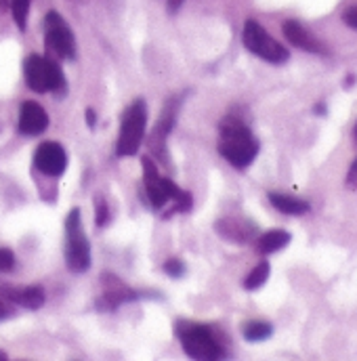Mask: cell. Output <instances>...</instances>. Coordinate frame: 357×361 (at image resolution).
I'll list each match as a JSON object with an SVG mask.
<instances>
[{
    "instance_id": "cell-1",
    "label": "cell",
    "mask_w": 357,
    "mask_h": 361,
    "mask_svg": "<svg viewBox=\"0 0 357 361\" xmlns=\"http://www.w3.org/2000/svg\"><path fill=\"white\" fill-rule=\"evenodd\" d=\"M219 130H221V141H219L221 156L236 169L250 166L259 154V141L255 139L250 128L242 120L227 116L221 122Z\"/></svg>"
},
{
    "instance_id": "cell-2",
    "label": "cell",
    "mask_w": 357,
    "mask_h": 361,
    "mask_svg": "<svg viewBox=\"0 0 357 361\" xmlns=\"http://www.w3.org/2000/svg\"><path fill=\"white\" fill-rule=\"evenodd\" d=\"M177 338L183 351L193 360L214 361L223 357L221 345L217 343L214 334L206 326H200L193 322H178Z\"/></svg>"
},
{
    "instance_id": "cell-3",
    "label": "cell",
    "mask_w": 357,
    "mask_h": 361,
    "mask_svg": "<svg viewBox=\"0 0 357 361\" xmlns=\"http://www.w3.org/2000/svg\"><path fill=\"white\" fill-rule=\"evenodd\" d=\"M145 126H147V105L143 99H137L126 107V111L122 116L116 154L118 156H135L141 147Z\"/></svg>"
},
{
    "instance_id": "cell-4",
    "label": "cell",
    "mask_w": 357,
    "mask_h": 361,
    "mask_svg": "<svg viewBox=\"0 0 357 361\" xmlns=\"http://www.w3.org/2000/svg\"><path fill=\"white\" fill-rule=\"evenodd\" d=\"M66 265L74 273H85L90 267V246L83 229L80 208L70 210L66 219Z\"/></svg>"
},
{
    "instance_id": "cell-5",
    "label": "cell",
    "mask_w": 357,
    "mask_h": 361,
    "mask_svg": "<svg viewBox=\"0 0 357 361\" xmlns=\"http://www.w3.org/2000/svg\"><path fill=\"white\" fill-rule=\"evenodd\" d=\"M25 85L34 92H61L66 89V78L57 61L30 55L23 63Z\"/></svg>"
},
{
    "instance_id": "cell-6",
    "label": "cell",
    "mask_w": 357,
    "mask_h": 361,
    "mask_svg": "<svg viewBox=\"0 0 357 361\" xmlns=\"http://www.w3.org/2000/svg\"><path fill=\"white\" fill-rule=\"evenodd\" d=\"M242 38H244V47L250 53L259 55L269 63H286L290 59V53L286 51V47H282L275 38H271L265 32V27L255 19H248L244 23Z\"/></svg>"
},
{
    "instance_id": "cell-7",
    "label": "cell",
    "mask_w": 357,
    "mask_h": 361,
    "mask_svg": "<svg viewBox=\"0 0 357 361\" xmlns=\"http://www.w3.org/2000/svg\"><path fill=\"white\" fill-rule=\"evenodd\" d=\"M44 42L49 53H53L57 59H74L76 55V38L66 19L51 11L44 17Z\"/></svg>"
},
{
    "instance_id": "cell-8",
    "label": "cell",
    "mask_w": 357,
    "mask_h": 361,
    "mask_svg": "<svg viewBox=\"0 0 357 361\" xmlns=\"http://www.w3.org/2000/svg\"><path fill=\"white\" fill-rule=\"evenodd\" d=\"M34 164L42 175L59 177L68 169V154L66 149L55 141H44L34 154Z\"/></svg>"
},
{
    "instance_id": "cell-9",
    "label": "cell",
    "mask_w": 357,
    "mask_h": 361,
    "mask_svg": "<svg viewBox=\"0 0 357 361\" xmlns=\"http://www.w3.org/2000/svg\"><path fill=\"white\" fill-rule=\"evenodd\" d=\"M0 298L36 311L44 305V290L40 286H13L0 279Z\"/></svg>"
},
{
    "instance_id": "cell-10",
    "label": "cell",
    "mask_w": 357,
    "mask_h": 361,
    "mask_svg": "<svg viewBox=\"0 0 357 361\" xmlns=\"http://www.w3.org/2000/svg\"><path fill=\"white\" fill-rule=\"evenodd\" d=\"M21 135L28 137H36L42 135L49 128V114L44 111V107L36 101H23L21 109H19V124H17Z\"/></svg>"
},
{
    "instance_id": "cell-11",
    "label": "cell",
    "mask_w": 357,
    "mask_h": 361,
    "mask_svg": "<svg viewBox=\"0 0 357 361\" xmlns=\"http://www.w3.org/2000/svg\"><path fill=\"white\" fill-rule=\"evenodd\" d=\"M141 164H143V185H145V193L150 197V204L154 208H164L169 202V195L164 189V177H160L158 166L150 156H143Z\"/></svg>"
},
{
    "instance_id": "cell-12",
    "label": "cell",
    "mask_w": 357,
    "mask_h": 361,
    "mask_svg": "<svg viewBox=\"0 0 357 361\" xmlns=\"http://www.w3.org/2000/svg\"><path fill=\"white\" fill-rule=\"evenodd\" d=\"M214 229L221 238L236 242V244H246L257 235V227L250 221L238 219V216H225V219L217 221Z\"/></svg>"
},
{
    "instance_id": "cell-13",
    "label": "cell",
    "mask_w": 357,
    "mask_h": 361,
    "mask_svg": "<svg viewBox=\"0 0 357 361\" xmlns=\"http://www.w3.org/2000/svg\"><path fill=\"white\" fill-rule=\"evenodd\" d=\"M139 294L131 288H126L122 281L118 279H107V288L105 292L97 298V309L99 311H114L118 309L120 305L124 302H131V300H137Z\"/></svg>"
},
{
    "instance_id": "cell-14",
    "label": "cell",
    "mask_w": 357,
    "mask_h": 361,
    "mask_svg": "<svg viewBox=\"0 0 357 361\" xmlns=\"http://www.w3.org/2000/svg\"><path fill=\"white\" fill-rule=\"evenodd\" d=\"M284 36L288 38V42H292L296 49H303V51H307V53H315V55H326L328 51L324 49V44L320 42V40H315L298 21H294V19H288L286 23H284Z\"/></svg>"
},
{
    "instance_id": "cell-15",
    "label": "cell",
    "mask_w": 357,
    "mask_h": 361,
    "mask_svg": "<svg viewBox=\"0 0 357 361\" xmlns=\"http://www.w3.org/2000/svg\"><path fill=\"white\" fill-rule=\"evenodd\" d=\"M269 202L273 204L275 210H279L284 214H292V216H301V214H307L311 210L309 202L292 197V195H286V193H277V191L269 193Z\"/></svg>"
},
{
    "instance_id": "cell-16",
    "label": "cell",
    "mask_w": 357,
    "mask_h": 361,
    "mask_svg": "<svg viewBox=\"0 0 357 361\" xmlns=\"http://www.w3.org/2000/svg\"><path fill=\"white\" fill-rule=\"evenodd\" d=\"M290 233L288 231H282V229H273V231H267L263 233L259 240H257V250L259 255H273L282 248H286L290 244Z\"/></svg>"
},
{
    "instance_id": "cell-17",
    "label": "cell",
    "mask_w": 357,
    "mask_h": 361,
    "mask_svg": "<svg viewBox=\"0 0 357 361\" xmlns=\"http://www.w3.org/2000/svg\"><path fill=\"white\" fill-rule=\"evenodd\" d=\"M273 334V326L267 322H248L244 326V338L248 343H261L267 341L269 336Z\"/></svg>"
},
{
    "instance_id": "cell-18",
    "label": "cell",
    "mask_w": 357,
    "mask_h": 361,
    "mask_svg": "<svg viewBox=\"0 0 357 361\" xmlns=\"http://www.w3.org/2000/svg\"><path fill=\"white\" fill-rule=\"evenodd\" d=\"M269 271H271V267H269L267 261H261L255 269L246 275V279H244V288H246V290H259V288L267 281Z\"/></svg>"
},
{
    "instance_id": "cell-19",
    "label": "cell",
    "mask_w": 357,
    "mask_h": 361,
    "mask_svg": "<svg viewBox=\"0 0 357 361\" xmlns=\"http://www.w3.org/2000/svg\"><path fill=\"white\" fill-rule=\"evenodd\" d=\"M8 6H11V13H13V19L17 23V27L21 32H25V27H28V15H30V0H11Z\"/></svg>"
},
{
    "instance_id": "cell-20",
    "label": "cell",
    "mask_w": 357,
    "mask_h": 361,
    "mask_svg": "<svg viewBox=\"0 0 357 361\" xmlns=\"http://www.w3.org/2000/svg\"><path fill=\"white\" fill-rule=\"evenodd\" d=\"M107 221H109V206H107V200L99 193L95 195V225L105 227Z\"/></svg>"
},
{
    "instance_id": "cell-21",
    "label": "cell",
    "mask_w": 357,
    "mask_h": 361,
    "mask_svg": "<svg viewBox=\"0 0 357 361\" xmlns=\"http://www.w3.org/2000/svg\"><path fill=\"white\" fill-rule=\"evenodd\" d=\"M13 269H15V255L8 248H0V271L6 273Z\"/></svg>"
},
{
    "instance_id": "cell-22",
    "label": "cell",
    "mask_w": 357,
    "mask_h": 361,
    "mask_svg": "<svg viewBox=\"0 0 357 361\" xmlns=\"http://www.w3.org/2000/svg\"><path fill=\"white\" fill-rule=\"evenodd\" d=\"M164 271H167L171 277H181V275L185 273V265H183L178 259H169V261L164 263Z\"/></svg>"
},
{
    "instance_id": "cell-23",
    "label": "cell",
    "mask_w": 357,
    "mask_h": 361,
    "mask_svg": "<svg viewBox=\"0 0 357 361\" xmlns=\"http://www.w3.org/2000/svg\"><path fill=\"white\" fill-rule=\"evenodd\" d=\"M345 185L349 187V189H353L357 191V158L353 160V164H351V169H349V173H347V179H345Z\"/></svg>"
},
{
    "instance_id": "cell-24",
    "label": "cell",
    "mask_w": 357,
    "mask_h": 361,
    "mask_svg": "<svg viewBox=\"0 0 357 361\" xmlns=\"http://www.w3.org/2000/svg\"><path fill=\"white\" fill-rule=\"evenodd\" d=\"M343 21H345L349 27L357 30V6H351V8H347V11L343 13Z\"/></svg>"
},
{
    "instance_id": "cell-25",
    "label": "cell",
    "mask_w": 357,
    "mask_h": 361,
    "mask_svg": "<svg viewBox=\"0 0 357 361\" xmlns=\"http://www.w3.org/2000/svg\"><path fill=\"white\" fill-rule=\"evenodd\" d=\"M13 315H15V309H13L11 305H6V302L0 300V322L8 319V317H13Z\"/></svg>"
},
{
    "instance_id": "cell-26",
    "label": "cell",
    "mask_w": 357,
    "mask_h": 361,
    "mask_svg": "<svg viewBox=\"0 0 357 361\" xmlns=\"http://www.w3.org/2000/svg\"><path fill=\"white\" fill-rule=\"evenodd\" d=\"M183 2H185V0H169V11H173V13H175Z\"/></svg>"
},
{
    "instance_id": "cell-27",
    "label": "cell",
    "mask_w": 357,
    "mask_h": 361,
    "mask_svg": "<svg viewBox=\"0 0 357 361\" xmlns=\"http://www.w3.org/2000/svg\"><path fill=\"white\" fill-rule=\"evenodd\" d=\"M356 85V74H351L349 78H345V82H343V87L345 89H349V87H353Z\"/></svg>"
},
{
    "instance_id": "cell-28",
    "label": "cell",
    "mask_w": 357,
    "mask_h": 361,
    "mask_svg": "<svg viewBox=\"0 0 357 361\" xmlns=\"http://www.w3.org/2000/svg\"><path fill=\"white\" fill-rule=\"evenodd\" d=\"M87 122H89L90 128L95 126V111L92 109H87Z\"/></svg>"
},
{
    "instance_id": "cell-29",
    "label": "cell",
    "mask_w": 357,
    "mask_h": 361,
    "mask_svg": "<svg viewBox=\"0 0 357 361\" xmlns=\"http://www.w3.org/2000/svg\"><path fill=\"white\" fill-rule=\"evenodd\" d=\"M315 114H320V116H324L326 114V107H324V103H320V105H315V109H313Z\"/></svg>"
},
{
    "instance_id": "cell-30",
    "label": "cell",
    "mask_w": 357,
    "mask_h": 361,
    "mask_svg": "<svg viewBox=\"0 0 357 361\" xmlns=\"http://www.w3.org/2000/svg\"><path fill=\"white\" fill-rule=\"evenodd\" d=\"M8 2H11V0H0V13H4V11H6Z\"/></svg>"
},
{
    "instance_id": "cell-31",
    "label": "cell",
    "mask_w": 357,
    "mask_h": 361,
    "mask_svg": "<svg viewBox=\"0 0 357 361\" xmlns=\"http://www.w3.org/2000/svg\"><path fill=\"white\" fill-rule=\"evenodd\" d=\"M6 357H8V355H6V353H2V351H0V360H6Z\"/></svg>"
},
{
    "instance_id": "cell-32",
    "label": "cell",
    "mask_w": 357,
    "mask_h": 361,
    "mask_svg": "<svg viewBox=\"0 0 357 361\" xmlns=\"http://www.w3.org/2000/svg\"><path fill=\"white\" fill-rule=\"evenodd\" d=\"M353 135H356V141H357V124H356V130H353Z\"/></svg>"
}]
</instances>
